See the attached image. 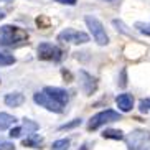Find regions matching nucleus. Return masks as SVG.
I'll use <instances>...</instances> for the list:
<instances>
[{"label": "nucleus", "instance_id": "9d476101", "mask_svg": "<svg viewBox=\"0 0 150 150\" xmlns=\"http://www.w3.org/2000/svg\"><path fill=\"white\" fill-rule=\"evenodd\" d=\"M115 104H117L120 112H129V110H132V107H134L132 94H127V93L119 94V96L115 97Z\"/></svg>", "mask_w": 150, "mask_h": 150}, {"label": "nucleus", "instance_id": "4be33fe9", "mask_svg": "<svg viewBox=\"0 0 150 150\" xmlns=\"http://www.w3.org/2000/svg\"><path fill=\"white\" fill-rule=\"evenodd\" d=\"M139 109H140V112H149L150 110V99H144V101H140Z\"/></svg>", "mask_w": 150, "mask_h": 150}, {"label": "nucleus", "instance_id": "f03ea898", "mask_svg": "<svg viewBox=\"0 0 150 150\" xmlns=\"http://www.w3.org/2000/svg\"><path fill=\"white\" fill-rule=\"evenodd\" d=\"M127 145L130 150H150V132L149 130H132L127 135Z\"/></svg>", "mask_w": 150, "mask_h": 150}, {"label": "nucleus", "instance_id": "20e7f679", "mask_svg": "<svg viewBox=\"0 0 150 150\" xmlns=\"http://www.w3.org/2000/svg\"><path fill=\"white\" fill-rule=\"evenodd\" d=\"M86 25H88V28L91 30V33H93L94 40H96L97 45H101V46H104V45L109 43V36H107L106 30H104V27H102V23L97 20L96 17H93V15H86Z\"/></svg>", "mask_w": 150, "mask_h": 150}, {"label": "nucleus", "instance_id": "9b49d317", "mask_svg": "<svg viewBox=\"0 0 150 150\" xmlns=\"http://www.w3.org/2000/svg\"><path fill=\"white\" fill-rule=\"evenodd\" d=\"M5 104L8 107H20L25 102V96H23L22 93H10L5 96Z\"/></svg>", "mask_w": 150, "mask_h": 150}, {"label": "nucleus", "instance_id": "423d86ee", "mask_svg": "<svg viewBox=\"0 0 150 150\" xmlns=\"http://www.w3.org/2000/svg\"><path fill=\"white\" fill-rule=\"evenodd\" d=\"M58 41L61 43H74V45H83L89 41V36L83 31H78L74 28H64V30L58 35Z\"/></svg>", "mask_w": 150, "mask_h": 150}, {"label": "nucleus", "instance_id": "dca6fc26", "mask_svg": "<svg viewBox=\"0 0 150 150\" xmlns=\"http://www.w3.org/2000/svg\"><path fill=\"white\" fill-rule=\"evenodd\" d=\"M69 145H71L69 139H59V140L53 142L51 150H69Z\"/></svg>", "mask_w": 150, "mask_h": 150}, {"label": "nucleus", "instance_id": "a211bd4d", "mask_svg": "<svg viewBox=\"0 0 150 150\" xmlns=\"http://www.w3.org/2000/svg\"><path fill=\"white\" fill-rule=\"evenodd\" d=\"M135 28L140 31V33H144V35H149V36H150V23L137 22V23H135Z\"/></svg>", "mask_w": 150, "mask_h": 150}, {"label": "nucleus", "instance_id": "39448f33", "mask_svg": "<svg viewBox=\"0 0 150 150\" xmlns=\"http://www.w3.org/2000/svg\"><path fill=\"white\" fill-rule=\"evenodd\" d=\"M38 58L43 59V61L58 63V61H61L63 51L51 43H40V46H38Z\"/></svg>", "mask_w": 150, "mask_h": 150}, {"label": "nucleus", "instance_id": "412c9836", "mask_svg": "<svg viewBox=\"0 0 150 150\" xmlns=\"http://www.w3.org/2000/svg\"><path fill=\"white\" fill-rule=\"evenodd\" d=\"M22 134H23V127H12L8 135L12 137V139H17V137H20Z\"/></svg>", "mask_w": 150, "mask_h": 150}, {"label": "nucleus", "instance_id": "393cba45", "mask_svg": "<svg viewBox=\"0 0 150 150\" xmlns=\"http://www.w3.org/2000/svg\"><path fill=\"white\" fill-rule=\"evenodd\" d=\"M4 18H5V12L4 10H0V20H4Z\"/></svg>", "mask_w": 150, "mask_h": 150}, {"label": "nucleus", "instance_id": "f8f14e48", "mask_svg": "<svg viewBox=\"0 0 150 150\" xmlns=\"http://www.w3.org/2000/svg\"><path fill=\"white\" fill-rule=\"evenodd\" d=\"M22 145L28 147V149H41V145H43V137H40L38 134H31V135H28L27 139L22 140Z\"/></svg>", "mask_w": 150, "mask_h": 150}, {"label": "nucleus", "instance_id": "aec40b11", "mask_svg": "<svg viewBox=\"0 0 150 150\" xmlns=\"http://www.w3.org/2000/svg\"><path fill=\"white\" fill-rule=\"evenodd\" d=\"M0 150H15V145L8 140H2L0 139Z\"/></svg>", "mask_w": 150, "mask_h": 150}, {"label": "nucleus", "instance_id": "b1692460", "mask_svg": "<svg viewBox=\"0 0 150 150\" xmlns=\"http://www.w3.org/2000/svg\"><path fill=\"white\" fill-rule=\"evenodd\" d=\"M63 76H64V79H66V78H68V79H71V74L68 73V71H64V69H63Z\"/></svg>", "mask_w": 150, "mask_h": 150}, {"label": "nucleus", "instance_id": "f257e3e1", "mask_svg": "<svg viewBox=\"0 0 150 150\" xmlns=\"http://www.w3.org/2000/svg\"><path fill=\"white\" fill-rule=\"evenodd\" d=\"M30 35L27 30H23L15 25H2L0 27V45L2 46H20L27 43Z\"/></svg>", "mask_w": 150, "mask_h": 150}, {"label": "nucleus", "instance_id": "6ab92c4d", "mask_svg": "<svg viewBox=\"0 0 150 150\" xmlns=\"http://www.w3.org/2000/svg\"><path fill=\"white\" fill-rule=\"evenodd\" d=\"M78 125H81V119H74L73 122L63 124V125H59V130H69V129H74V127H78Z\"/></svg>", "mask_w": 150, "mask_h": 150}, {"label": "nucleus", "instance_id": "2eb2a0df", "mask_svg": "<svg viewBox=\"0 0 150 150\" xmlns=\"http://www.w3.org/2000/svg\"><path fill=\"white\" fill-rule=\"evenodd\" d=\"M15 63V56L5 51H0V66H12Z\"/></svg>", "mask_w": 150, "mask_h": 150}, {"label": "nucleus", "instance_id": "0eeeda50", "mask_svg": "<svg viewBox=\"0 0 150 150\" xmlns=\"http://www.w3.org/2000/svg\"><path fill=\"white\" fill-rule=\"evenodd\" d=\"M33 101L38 104V106H41V107H45V109H48V110H51V112H56V114H61L63 110V107L64 106H61L59 102H56L53 99V97H50L46 93H35L33 94Z\"/></svg>", "mask_w": 150, "mask_h": 150}, {"label": "nucleus", "instance_id": "6e6552de", "mask_svg": "<svg viewBox=\"0 0 150 150\" xmlns=\"http://www.w3.org/2000/svg\"><path fill=\"white\" fill-rule=\"evenodd\" d=\"M79 79H81V88H83L84 94L91 96L97 88V81L91 74H88L86 71H79Z\"/></svg>", "mask_w": 150, "mask_h": 150}, {"label": "nucleus", "instance_id": "5701e85b", "mask_svg": "<svg viewBox=\"0 0 150 150\" xmlns=\"http://www.w3.org/2000/svg\"><path fill=\"white\" fill-rule=\"evenodd\" d=\"M54 2H58V4H64V5H76L78 0H54Z\"/></svg>", "mask_w": 150, "mask_h": 150}, {"label": "nucleus", "instance_id": "f3484780", "mask_svg": "<svg viewBox=\"0 0 150 150\" xmlns=\"http://www.w3.org/2000/svg\"><path fill=\"white\" fill-rule=\"evenodd\" d=\"M35 22H36V25H38V28H41V30H46V28H50V25H51V20H50L46 15H38Z\"/></svg>", "mask_w": 150, "mask_h": 150}, {"label": "nucleus", "instance_id": "ddd939ff", "mask_svg": "<svg viewBox=\"0 0 150 150\" xmlns=\"http://www.w3.org/2000/svg\"><path fill=\"white\" fill-rule=\"evenodd\" d=\"M17 119L13 115L7 114V112H0V130H7V129L13 127Z\"/></svg>", "mask_w": 150, "mask_h": 150}, {"label": "nucleus", "instance_id": "4468645a", "mask_svg": "<svg viewBox=\"0 0 150 150\" xmlns=\"http://www.w3.org/2000/svg\"><path fill=\"white\" fill-rule=\"evenodd\" d=\"M102 137L104 139H114V140H122L124 139V134L120 130H115V129H107L102 132Z\"/></svg>", "mask_w": 150, "mask_h": 150}, {"label": "nucleus", "instance_id": "7ed1b4c3", "mask_svg": "<svg viewBox=\"0 0 150 150\" xmlns=\"http://www.w3.org/2000/svg\"><path fill=\"white\" fill-rule=\"evenodd\" d=\"M120 120V114L119 112H115L112 109H106L102 110V112H97L96 115L91 117L88 124V130H96V129L102 127V125H106V124H110V122H117Z\"/></svg>", "mask_w": 150, "mask_h": 150}, {"label": "nucleus", "instance_id": "1a4fd4ad", "mask_svg": "<svg viewBox=\"0 0 150 150\" xmlns=\"http://www.w3.org/2000/svg\"><path fill=\"white\" fill-rule=\"evenodd\" d=\"M43 93H46L50 97H53L54 101L59 102L61 106H64L68 102V99H69L68 91H64V89H61V88H54V86H46V88L43 89Z\"/></svg>", "mask_w": 150, "mask_h": 150}, {"label": "nucleus", "instance_id": "a878e982", "mask_svg": "<svg viewBox=\"0 0 150 150\" xmlns=\"http://www.w3.org/2000/svg\"><path fill=\"white\" fill-rule=\"evenodd\" d=\"M106 2H114V0H106Z\"/></svg>", "mask_w": 150, "mask_h": 150}]
</instances>
